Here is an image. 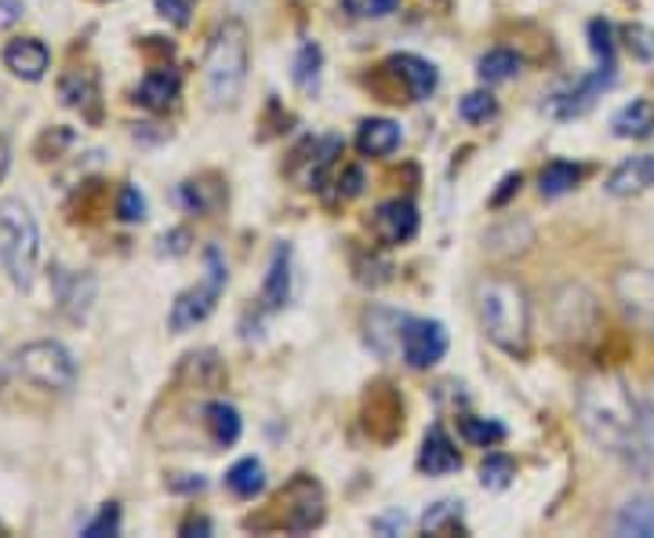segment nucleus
I'll list each match as a JSON object with an SVG mask.
<instances>
[{
    "label": "nucleus",
    "instance_id": "obj_34",
    "mask_svg": "<svg viewBox=\"0 0 654 538\" xmlns=\"http://www.w3.org/2000/svg\"><path fill=\"white\" fill-rule=\"evenodd\" d=\"M196 0H157L161 15L171 18L175 26H190V12H193Z\"/></svg>",
    "mask_w": 654,
    "mask_h": 538
},
{
    "label": "nucleus",
    "instance_id": "obj_3",
    "mask_svg": "<svg viewBox=\"0 0 654 538\" xmlns=\"http://www.w3.org/2000/svg\"><path fill=\"white\" fill-rule=\"evenodd\" d=\"M247 80V29L241 18H226L215 29L204 55V85L215 106H236Z\"/></svg>",
    "mask_w": 654,
    "mask_h": 538
},
{
    "label": "nucleus",
    "instance_id": "obj_31",
    "mask_svg": "<svg viewBox=\"0 0 654 538\" xmlns=\"http://www.w3.org/2000/svg\"><path fill=\"white\" fill-rule=\"evenodd\" d=\"M621 37H626L629 51L637 55L640 62H651L654 59V29L643 26V23H629L626 29H621Z\"/></svg>",
    "mask_w": 654,
    "mask_h": 538
},
{
    "label": "nucleus",
    "instance_id": "obj_4",
    "mask_svg": "<svg viewBox=\"0 0 654 538\" xmlns=\"http://www.w3.org/2000/svg\"><path fill=\"white\" fill-rule=\"evenodd\" d=\"M589 48L597 51V69H589L575 88H567L564 95L553 99V117L570 120L581 113L593 110L597 99H604V91L618 80V59H615V40H611V23L593 18L589 23Z\"/></svg>",
    "mask_w": 654,
    "mask_h": 538
},
{
    "label": "nucleus",
    "instance_id": "obj_5",
    "mask_svg": "<svg viewBox=\"0 0 654 538\" xmlns=\"http://www.w3.org/2000/svg\"><path fill=\"white\" fill-rule=\"evenodd\" d=\"M40 258V230L23 201H0V266L12 284L29 287Z\"/></svg>",
    "mask_w": 654,
    "mask_h": 538
},
{
    "label": "nucleus",
    "instance_id": "obj_28",
    "mask_svg": "<svg viewBox=\"0 0 654 538\" xmlns=\"http://www.w3.org/2000/svg\"><path fill=\"white\" fill-rule=\"evenodd\" d=\"M513 477H516V465L509 454H487V462L480 465V484L491 491H502Z\"/></svg>",
    "mask_w": 654,
    "mask_h": 538
},
{
    "label": "nucleus",
    "instance_id": "obj_41",
    "mask_svg": "<svg viewBox=\"0 0 654 538\" xmlns=\"http://www.w3.org/2000/svg\"><path fill=\"white\" fill-rule=\"evenodd\" d=\"M647 437H651V451H654V389L647 397Z\"/></svg>",
    "mask_w": 654,
    "mask_h": 538
},
{
    "label": "nucleus",
    "instance_id": "obj_26",
    "mask_svg": "<svg viewBox=\"0 0 654 538\" xmlns=\"http://www.w3.org/2000/svg\"><path fill=\"white\" fill-rule=\"evenodd\" d=\"M459 430L473 448H495V444L505 440V426L495 419H462Z\"/></svg>",
    "mask_w": 654,
    "mask_h": 538
},
{
    "label": "nucleus",
    "instance_id": "obj_20",
    "mask_svg": "<svg viewBox=\"0 0 654 538\" xmlns=\"http://www.w3.org/2000/svg\"><path fill=\"white\" fill-rule=\"evenodd\" d=\"M204 426L218 448H230V444H236V437H241V411L226 400H215L204 408Z\"/></svg>",
    "mask_w": 654,
    "mask_h": 538
},
{
    "label": "nucleus",
    "instance_id": "obj_9",
    "mask_svg": "<svg viewBox=\"0 0 654 538\" xmlns=\"http://www.w3.org/2000/svg\"><path fill=\"white\" fill-rule=\"evenodd\" d=\"M287 502H291L287 521H284L287 531L303 535V531H313V527H320V521H324V495H320L313 481L298 477L287 488Z\"/></svg>",
    "mask_w": 654,
    "mask_h": 538
},
{
    "label": "nucleus",
    "instance_id": "obj_19",
    "mask_svg": "<svg viewBox=\"0 0 654 538\" xmlns=\"http://www.w3.org/2000/svg\"><path fill=\"white\" fill-rule=\"evenodd\" d=\"M618 535H637V538H654V495H637L618 510L615 516Z\"/></svg>",
    "mask_w": 654,
    "mask_h": 538
},
{
    "label": "nucleus",
    "instance_id": "obj_17",
    "mask_svg": "<svg viewBox=\"0 0 654 538\" xmlns=\"http://www.w3.org/2000/svg\"><path fill=\"white\" fill-rule=\"evenodd\" d=\"M182 91V77L175 69H153V74L142 77L139 85V102L150 110H168Z\"/></svg>",
    "mask_w": 654,
    "mask_h": 538
},
{
    "label": "nucleus",
    "instance_id": "obj_8",
    "mask_svg": "<svg viewBox=\"0 0 654 538\" xmlns=\"http://www.w3.org/2000/svg\"><path fill=\"white\" fill-rule=\"evenodd\" d=\"M400 349H403V360H408L414 371H425L440 364L444 354H448V331H444L440 320L411 317L400 324Z\"/></svg>",
    "mask_w": 654,
    "mask_h": 538
},
{
    "label": "nucleus",
    "instance_id": "obj_32",
    "mask_svg": "<svg viewBox=\"0 0 654 538\" xmlns=\"http://www.w3.org/2000/svg\"><path fill=\"white\" fill-rule=\"evenodd\" d=\"M120 531V510H117V505H102V510H99V516H95V521H91L88 527H85V535L88 538H106V535H117Z\"/></svg>",
    "mask_w": 654,
    "mask_h": 538
},
{
    "label": "nucleus",
    "instance_id": "obj_11",
    "mask_svg": "<svg viewBox=\"0 0 654 538\" xmlns=\"http://www.w3.org/2000/svg\"><path fill=\"white\" fill-rule=\"evenodd\" d=\"M419 470L429 473V477H444V473L462 470V454L451 444L448 433H444V426H433L425 433L422 451H419Z\"/></svg>",
    "mask_w": 654,
    "mask_h": 538
},
{
    "label": "nucleus",
    "instance_id": "obj_1",
    "mask_svg": "<svg viewBox=\"0 0 654 538\" xmlns=\"http://www.w3.org/2000/svg\"><path fill=\"white\" fill-rule=\"evenodd\" d=\"M578 419L581 430L593 437L607 454L626 462L629 470L647 473L651 465V437H647V411L632 400V393L621 375L600 371L586 379L578 389Z\"/></svg>",
    "mask_w": 654,
    "mask_h": 538
},
{
    "label": "nucleus",
    "instance_id": "obj_35",
    "mask_svg": "<svg viewBox=\"0 0 654 538\" xmlns=\"http://www.w3.org/2000/svg\"><path fill=\"white\" fill-rule=\"evenodd\" d=\"M23 0H0V29H8V26H15L18 18H23Z\"/></svg>",
    "mask_w": 654,
    "mask_h": 538
},
{
    "label": "nucleus",
    "instance_id": "obj_30",
    "mask_svg": "<svg viewBox=\"0 0 654 538\" xmlns=\"http://www.w3.org/2000/svg\"><path fill=\"white\" fill-rule=\"evenodd\" d=\"M400 8V0H342V12L352 18H386Z\"/></svg>",
    "mask_w": 654,
    "mask_h": 538
},
{
    "label": "nucleus",
    "instance_id": "obj_12",
    "mask_svg": "<svg viewBox=\"0 0 654 538\" xmlns=\"http://www.w3.org/2000/svg\"><path fill=\"white\" fill-rule=\"evenodd\" d=\"M48 62H51L48 48L34 37L12 40V44L4 48V66L23 80H40L48 74Z\"/></svg>",
    "mask_w": 654,
    "mask_h": 538
},
{
    "label": "nucleus",
    "instance_id": "obj_13",
    "mask_svg": "<svg viewBox=\"0 0 654 538\" xmlns=\"http://www.w3.org/2000/svg\"><path fill=\"white\" fill-rule=\"evenodd\" d=\"M389 69L408 80V91H411L414 102H425L436 91V85H440V74H436L433 62H425L419 55H408V51H403V55H393Z\"/></svg>",
    "mask_w": 654,
    "mask_h": 538
},
{
    "label": "nucleus",
    "instance_id": "obj_6",
    "mask_svg": "<svg viewBox=\"0 0 654 538\" xmlns=\"http://www.w3.org/2000/svg\"><path fill=\"white\" fill-rule=\"evenodd\" d=\"M204 266H207L204 281L175 298L171 317H168L171 331H190V328L204 324V320L211 317L218 295H222V287H226V262H222V255H218V247H207Z\"/></svg>",
    "mask_w": 654,
    "mask_h": 538
},
{
    "label": "nucleus",
    "instance_id": "obj_14",
    "mask_svg": "<svg viewBox=\"0 0 654 538\" xmlns=\"http://www.w3.org/2000/svg\"><path fill=\"white\" fill-rule=\"evenodd\" d=\"M291 298V247L280 244L273 252V262L266 269V281H262V306L269 313L284 309Z\"/></svg>",
    "mask_w": 654,
    "mask_h": 538
},
{
    "label": "nucleus",
    "instance_id": "obj_39",
    "mask_svg": "<svg viewBox=\"0 0 654 538\" xmlns=\"http://www.w3.org/2000/svg\"><path fill=\"white\" fill-rule=\"evenodd\" d=\"M8 164H12V146H8V139L0 134V179L8 175Z\"/></svg>",
    "mask_w": 654,
    "mask_h": 538
},
{
    "label": "nucleus",
    "instance_id": "obj_10",
    "mask_svg": "<svg viewBox=\"0 0 654 538\" xmlns=\"http://www.w3.org/2000/svg\"><path fill=\"white\" fill-rule=\"evenodd\" d=\"M375 233L379 241L386 247H397V244H408L414 233H419V208L411 201H386L379 204L375 212Z\"/></svg>",
    "mask_w": 654,
    "mask_h": 538
},
{
    "label": "nucleus",
    "instance_id": "obj_21",
    "mask_svg": "<svg viewBox=\"0 0 654 538\" xmlns=\"http://www.w3.org/2000/svg\"><path fill=\"white\" fill-rule=\"evenodd\" d=\"M626 281L632 284V295L621 292L626 309L637 320H654V277L647 273V269H629Z\"/></svg>",
    "mask_w": 654,
    "mask_h": 538
},
{
    "label": "nucleus",
    "instance_id": "obj_36",
    "mask_svg": "<svg viewBox=\"0 0 654 538\" xmlns=\"http://www.w3.org/2000/svg\"><path fill=\"white\" fill-rule=\"evenodd\" d=\"M513 190H521V175H505V179H502V190L491 196V208H502L509 196H513Z\"/></svg>",
    "mask_w": 654,
    "mask_h": 538
},
{
    "label": "nucleus",
    "instance_id": "obj_22",
    "mask_svg": "<svg viewBox=\"0 0 654 538\" xmlns=\"http://www.w3.org/2000/svg\"><path fill=\"white\" fill-rule=\"evenodd\" d=\"M521 55L509 48H495L487 51V55L480 59V66H476V74H480L484 85H505V80H513L516 74H521Z\"/></svg>",
    "mask_w": 654,
    "mask_h": 538
},
{
    "label": "nucleus",
    "instance_id": "obj_24",
    "mask_svg": "<svg viewBox=\"0 0 654 538\" xmlns=\"http://www.w3.org/2000/svg\"><path fill=\"white\" fill-rule=\"evenodd\" d=\"M320 66H324V51H320V44H313V40H306V44L298 48L295 62H291V77H295V85L303 91H317Z\"/></svg>",
    "mask_w": 654,
    "mask_h": 538
},
{
    "label": "nucleus",
    "instance_id": "obj_29",
    "mask_svg": "<svg viewBox=\"0 0 654 538\" xmlns=\"http://www.w3.org/2000/svg\"><path fill=\"white\" fill-rule=\"evenodd\" d=\"M498 113V102L491 91H470L462 102H459V117L470 120V124H480V120H491Z\"/></svg>",
    "mask_w": 654,
    "mask_h": 538
},
{
    "label": "nucleus",
    "instance_id": "obj_38",
    "mask_svg": "<svg viewBox=\"0 0 654 538\" xmlns=\"http://www.w3.org/2000/svg\"><path fill=\"white\" fill-rule=\"evenodd\" d=\"M403 524H408V516L403 513H389V516H382V521H375L379 531H389V527H403Z\"/></svg>",
    "mask_w": 654,
    "mask_h": 538
},
{
    "label": "nucleus",
    "instance_id": "obj_27",
    "mask_svg": "<svg viewBox=\"0 0 654 538\" xmlns=\"http://www.w3.org/2000/svg\"><path fill=\"white\" fill-rule=\"evenodd\" d=\"M422 527L433 535L462 531V502H436L433 510L422 516Z\"/></svg>",
    "mask_w": 654,
    "mask_h": 538
},
{
    "label": "nucleus",
    "instance_id": "obj_40",
    "mask_svg": "<svg viewBox=\"0 0 654 538\" xmlns=\"http://www.w3.org/2000/svg\"><path fill=\"white\" fill-rule=\"evenodd\" d=\"M182 531H185V535H190V531H196V535H211V524H207V521H190V524L182 527Z\"/></svg>",
    "mask_w": 654,
    "mask_h": 538
},
{
    "label": "nucleus",
    "instance_id": "obj_23",
    "mask_svg": "<svg viewBox=\"0 0 654 538\" xmlns=\"http://www.w3.org/2000/svg\"><path fill=\"white\" fill-rule=\"evenodd\" d=\"M226 484H230V491L241 495V499H255V495L266 488L262 462H258V459H241L230 473H226Z\"/></svg>",
    "mask_w": 654,
    "mask_h": 538
},
{
    "label": "nucleus",
    "instance_id": "obj_33",
    "mask_svg": "<svg viewBox=\"0 0 654 538\" xmlns=\"http://www.w3.org/2000/svg\"><path fill=\"white\" fill-rule=\"evenodd\" d=\"M120 219L124 222H142L145 219V196L134 190V185H124L120 190Z\"/></svg>",
    "mask_w": 654,
    "mask_h": 538
},
{
    "label": "nucleus",
    "instance_id": "obj_7",
    "mask_svg": "<svg viewBox=\"0 0 654 538\" xmlns=\"http://www.w3.org/2000/svg\"><path fill=\"white\" fill-rule=\"evenodd\" d=\"M15 368H18V375H23L26 382H34V386H40V389L66 393L73 382H77V364H73L69 349L51 343V338H44V343H29V346L18 349Z\"/></svg>",
    "mask_w": 654,
    "mask_h": 538
},
{
    "label": "nucleus",
    "instance_id": "obj_2",
    "mask_svg": "<svg viewBox=\"0 0 654 538\" xmlns=\"http://www.w3.org/2000/svg\"><path fill=\"white\" fill-rule=\"evenodd\" d=\"M476 313H480L484 335L498 349L521 357L527 354V335H531V306L521 284L513 281H484L476 287Z\"/></svg>",
    "mask_w": 654,
    "mask_h": 538
},
{
    "label": "nucleus",
    "instance_id": "obj_16",
    "mask_svg": "<svg viewBox=\"0 0 654 538\" xmlns=\"http://www.w3.org/2000/svg\"><path fill=\"white\" fill-rule=\"evenodd\" d=\"M611 131L618 139H647L654 131V102L651 99H632L629 106H621L611 120Z\"/></svg>",
    "mask_w": 654,
    "mask_h": 538
},
{
    "label": "nucleus",
    "instance_id": "obj_18",
    "mask_svg": "<svg viewBox=\"0 0 654 538\" xmlns=\"http://www.w3.org/2000/svg\"><path fill=\"white\" fill-rule=\"evenodd\" d=\"M400 146V124L393 120H363L357 134V150L363 157H389Z\"/></svg>",
    "mask_w": 654,
    "mask_h": 538
},
{
    "label": "nucleus",
    "instance_id": "obj_37",
    "mask_svg": "<svg viewBox=\"0 0 654 538\" xmlns=\"http://www.w3.org/2000/svg\"><path fill=\"white\" fill-rule=\"evenodd\" d=\"M342 185H346V190H342V196H357V193L363 190V175H360V168H349V171H346V182H342Z\"/></svg>",
    "mask_w": 654,
    "mask_h": 538
},
{
    "label": "nucleus",
    "instance_id": "obj_25",
    "mask_svg": "<svg viewBox=\"0 0 654 538\" xmlns=\"http://www.w3.org/2000/svg\"><path fill=\"white\" fill-rule=\"evenodd\" d=\"M581 182V168L570 161H549L542 171V196H564Z\"/></svg>",
    "mask_w": 654,
    "mask_h": 538
},
{
    "label": "nucleus",
    "instance_id": "obj_15",
    "mask_svg": "<svg viewBox=\"0 0 654 538\" xmlns=\"http://www.w3.org/2000/svg\"><path fill=\"white\" fill-rule=\"evenodd\" d=\"M654 185V153L647 157H632L626 164H618L607 179V193L611 196H632V193H643Z\"/></svg>",
    "mask_w": 654,
    "mask_h": 538
}]
</instances>
